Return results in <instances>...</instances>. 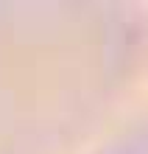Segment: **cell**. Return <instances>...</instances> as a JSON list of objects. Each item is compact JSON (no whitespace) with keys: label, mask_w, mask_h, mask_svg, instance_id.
<instances>
[{"label":"cell","mask_w":148,"mask_h":154,"mask_svg":"<svg viewBox=\"0 0 148 154\" xmlns=\"http://www.w3.org/2000/svg\"><path fill=\"white\" fill-rule=\"evenodd\" d=\"M0 154H148V3L0 0Z\"/></svg>","instance_id":"cell-1"}]
</instances>
